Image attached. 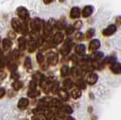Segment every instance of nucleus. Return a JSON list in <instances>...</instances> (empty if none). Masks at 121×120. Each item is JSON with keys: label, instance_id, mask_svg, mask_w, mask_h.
<instances>
[{"label": "nucleus", "instance_id": "1", "mask_svg": "<svg viewBox=\"0 0 121 120\" xmlns=\"http://www.w3.org/2000/svg\"><path fill=\"white\" fill-rule=\"evenodd\" d=\"M11 25H12L13 30L15 32L22 34L24 35L28 34V25H26V22L20 21L17 18H14V19H12Z\"/></svg>", "mask_w": 121, "mask_h": 120}, {"label": "nucleus", "instance_id": "2", "mask_svg": "<svg viewBox=\"0 0 121 120\" xmlns=\"http://www.w3.org/2000/svg\"><path fill=\"white\" fill-rule=\"evenodd\" d=\"M16 14H17L18 17H19L22 21L27 22V21L29 20L30 15H29L28 10L25 8V6H19V7H17V9H16Z\"/></svg>", "mask_w": 121, "mask_h": 120}, {"label": "nucleus", "instance_id": "3", "mask_svg": "<svg viewBox=\"0 0 121 120\" xmlns=\"http://www.w3.org/2000/svg\"><path fill=\"white\" fill-rule=\"evenodd\" d=\"M72 44H73V42H72V40H71V38L67 39V40L65 41V43H64V44L61 46V48H60V52L62 55H68L71 50Z\"/></svg>", "mask_w": 121, "mask_h": 120}, {"label": "nucleus", "instance_id": "4", "mask_svg": "<svg viewBox=\"0 0 121 120\" xmlns=\"http://www.w3.org/2000/svg\"><path fill=\"white\" fill-rule=\"evenodd\" d=\"M46 60H47V63L49 65L54 66L58 63L59 60V56L55 52H49L46 55Z\"/></svg>", "mask_w": 121, "mask_h": 120}, {"label": "nucleus", "instance_id": "5", "mask_svg": "<svg viewBox=\"0 0 121 120\" xmlns=\"http://www.w3.org/2000/svg\"><path fill=\"white\" fill-rule=\"evenodd\" d=\"M99 80V76L94 72H88V74L86 75V82L90 85H94Z\"/></svg>", "mask_w": 121, "mask_h": 120}, {"label": "nucleus", "instance_id": "6", "mask_svg": "<svg viewBox=\"0 0 121 120\" xmlns=\"http://www.w3.org/2000/svg\"><path fill=\"white\" fill-rule=\"evenodd\" d=\"M117 31V25H109L108 27H106L103 32H102V34L104 36H111L113 35Z\"/></svg>", "mask_w": 121, "mask_h": 120}, {"label": "nucleus", "instance_id": "7", "mask_svg": "<svg viewBox=\"0 0 121 120\" xmlns=\"http://www.w3.org/2000/svg\"><path fill=\"white\" fill-rule=\"evenodd\" d=\"M64 41V34L61 32H57L52 37V42L54 44H60Z\"/></svg>", "mask_w": 121, "mask_h": 120}, {"label": "nucleus", "instance_id": "8", "mask_svg": "<svg viewBox=\"0 0 121 120\" xmlns=\"http://www.w3.org/2000/svg\"><path fill=\"white\" fill-rule=\"evenodd\" d=\"M100 47V42L98 39H93L92 41H91L90 44H89V50L91 51H96L97 50H99Z\"/></svg>", "mask_w": 121, "mask_h": 120}, {"label": "nucleus", "instance_id": "9", "mask_svg": "<svg viewBox=\"0 0 121 120\" xmlns=\"http://www.w3.org/2000/svg\"><path fill=\"white\" fill-rule=\"evenodd\" d=\"M81 15V11L80 7L78 6H73L70 11V17L71 19H77L79 18Z\"/></svg>", "mask_w": 121, "mask_h": 120}, {"label": "nucleus", "instance_id": "10", "mask_svg": "<svg viewBox=\"0 0 121 120\" xmlns=\"http://www.w3.org/2000/svg\"><path fill=\"white\" fill-rule=\"evenodd\" d=\"M93 10H94V8H93L92 5H86L85 7L83 8L82 12H81V15L84 18H87V17H89V16H91L92 15Z\"/></svg>", "mask_w": 121, "mask_h": 120}, {"label": "nucleus", "instance_id": "11", "mask_svg": "<svg viewBox=\"0 0 121 120\" xmlns=\"http://www.w3.org/2000/svg\"><path fill=\"white\" fill-rule=\"evenodd\" d=\"M37 48H38V44H37L36 40L31 38V40L29 41V43H28V46H27L28 51H29V52H34Z\"/></svg>", "mask_w": 121, "mask_h": 120}, {"label": "nucleus", "instance_id": "12", "mask_svg": "<svg viewBox=\"0 0 121 120\" xmlns=\"http://www.w3.org/2000/svg\"><path fill=\"white\" fill-rule=\"evenodd\" d=\"M28 105H29V100H28V99H26V98H22V99H20L19 101H18V103H17L18 108H20L22 110L25 109L28 107Z\"/></svg>", "mask_w": 121, "mask_h": 120}, {"label": "nucleus", "instance_id": "13", "mask_svg": "<svg viewBox=\"0 0 121 120\" xmlns=\"http://www.w3.org/2000/svg\"><path fill=\"white\" fill-rule=\"evenodd\" d=\"M110 70L115 74H120L121 73V64L118 62H115L110 65Z\"/></svg>", "mask_w": 121, "mask_h": 120}, {"label": "nucleus", "instance_id": "14", "mask_svg": "<svg viewBox=\"0 0 121 120\" xmlns=\"http://www.w3.org/2000/svg\"><path fill=\"white\" fill-rule=\"evenodd\" d=\"M2 46H3V50L7 51L10 50L11 46H12V42L9 38H5L2 41Z\"/></svg>", "mask_w": 121, "mask_h": 120}, {"label": "nucleus", "instance_id": "15", "mask_svg": "<svg viewBox=\"0 0 121 120\" xmlns=\"http://www.w3.org/2000/svg\"><path fill=\"white\" fill-rule=\"evenodd\" d=\"M18 46H19V50H25V48L27 46V41L24 36H21L18 38Z\"/></svg>", "mask_w": 121, "mask_h": 120}, {"label": "nucleus", "instance_id": "16", "mask_svg": "<svg viewBox=\"0 0 121 120\" xmlns=\"http://www.w3.org/2000/svg\"><path fill=\"white\" fill-rule=\"evenodd\" d=\"M71 75L75 78H79L81 76V73H82V69L80 68V67H72L71 70Z\"/></svg>", "mask_w": 121, "mask_h": 120}, {"label": "nucleus", "instance_id": "17", "mask_svg": "<svg viewBox=\"0 0 121 120\" xmlns=\"http://www.w3.org/2000/svg\"><path fill=\"white\" fill-rule=\"evenodd\" d=\"M86 51V47L84 44H78L75 47V52L78 55H84Z\"/></svg>", "mask_w": 121, "mask_h": 120}, {"label": "nucleus", "instance_id": "18", "mask_svg": "<svg viewBox=\"0 0 121 120\" xmlns=\"http://www.w3.org/2000/svg\"><path fill=\"white\" fill-rule=\"evenodd\" d=\"M58 95L62 100H68L69 99V93L66 91V90L63 89H60L58 91Z\"/></svg>", "mask_w": 121, "mask_h": 120}, {"label": "nucleus", "instance_id": "19", "mask_svg": "<svg viewBox=\"0 0 121 120\" xmlns=\"http://www.w3.org/2000/svg\"><path fill=\"white\" fill-rule=\"evenodd\" d=\"M43 80H44V76L40 72H36L33 75V80H35L36 83H41Z\"/></svg>", "mask_w": 121, "mask_h": 120}, {"label": "nucleus", "instance_id": "20", "mask_svg": "<svg viewBox=\"0 0 121 120\" xmlns=\"http://www.w3.org/2000/svg\"><path fill=\"white\" fill-rule=\"evenodd\" d=\"M103 52H101V51H95L93 54H92V57H91V59L92 60H94V61H100L101 59L103 58Z\"/></svg>", "mask_w": 121, "mask_h": 120}, {"label": "nucleus", "instance_id": "21", "mask_svg": "<svg viewBox=\"0 0 121 120\" xmlns=\"http://www.w3.org/2000/svg\"><path fill=\"white\" fill-rule=\"evenodd\" d=\"M19 56H20V51H19V50L15 49V50L11 52V54H10L11 60H13V61H14V63H15V61H16V60H18Z\"/></svg>", "mask_w": 121, "mask_h": 120}, {"label": "nucleus", "instance_id": "22", "mask_svg": "<svg viewBox=\"0 0 121 120\" xmlns=\"http://www.w3.org/2000/svg\"><path fill=\"white\" fill-rule=\"evenodd\" d=\"M71 96L74 99H77L81 98V90H80V89H78V88H77V89H73L71 92Z\"/></svg>", "mask_w": 121, "mask_h": 120}, {"label": "nucleus", "instance_id": "23", "mask_svg": "<svg viewBox=\"0 0 121 120\" xmlns=\"http://www.w3.org/2000/svg\"><path fill=\"white\" fill-rule=\"evenodd\" d=\"M61 103H60V101L59 99H51V102L50 104H49V107H61Z\"/></svg>", "mask_w": 121, "mask_h": 120}, {"label": "nucleus", "instance_id": "24", "mask_svg": "<svg viewBox=\"0 0 121 120\" xmlns=\"http://www.w3.org/2000/svg\"><path fill=\"white\" fill-rule=\"evenodd\" d=\"M70 74V68L68 65H63L60 68V75L61 77H67Z\"/></svg>", "mask_w": 121, "mask_h": 120}, {"label": "nucleus", "instance_id": "25", "mask_svg": "<svg viewBox=\"0 0 121 120\" xmlns=\"http://www.w3.org/2000/svg\"><path fill=\"white\" fill-rule=\"evenodd\" d=\"M27 96H28L29 98H32V99H34V98H36V97L40 96V91H39L38 90H29V91L27 92Z\"/></svg>", "mask_w": 121, "mask_h": 120}, {"label": "nucleus", "instance_id": "26", "mask_svg": "<svg viewBox=\"0 0 121 120\" xmlns=\"http://www.w3.org/2000/svg\"><path fill=\"white\" fill-rule=\"evenodd\" d=\"M60 110L64 114H71L72 113V108L69 105H62L60 107Z\"/></svg>", "mask_w": 121, "mask_h": 120}, {"label": "nucleus", "instance_id": "27", "mask_svg": "<svg viewBox=\"0 0 121 120\" xmlns=\"http://www.w3.org/2000/svg\"><path fill=\"white\" fill-rule=\"evenodd\" d=\"M12 87L15 90H19L23 87V83L19 81V80H15L13 83H12Z\"/></svg>", "mask_w": 121, "mask_h": 120}, {"label": "nucleus", "instance_id": "28", "mask_svg": "<svg viewBox=\"0 0 121 120\" xmlns=\"http://www.w3.org/2000/svg\"><path fill=\"white\" fill-rule=\"evenodd\" d=\"M86 84H87V82L82 80H79L78 81H77V83H76V85H77V87H78V89H80L81 90H85Z\"/></svg>", "mask_w": 121, "mask_h": 120}, {"label": "nucleus", "instance_id": "29", "mask_svg": "<svg viewBox=\"0 0 121 120\" xmlns=\"http://www.w3.org/2000/svg\"><path fill=\"white\" fill-rule=\"evenodd\" d=\"M25 69H27V70H30L32 69V60L29 57H26L25 58Z\"/></svg>", "mask_w": 121, "mask_h": 120}, {"label": "nucleus", "instance_id": "30", "mask_svg": "<svg viewBox=\"0 0 121 120\" xmlns=\"http://www.w3.org/2000/svg\"><path fill=\"white\" fill-rule=\"evenodd\" d=\"M94 34H95V30L93 28H90L86 33V38L87 39H91L94 36Z\"/></svg>", "mask_w": 121, "mask_h": 120}, {"label": "nucleus", "instance_id": "31", "mask_svg": "<svg viewBox=\"0 0 121 120\" xmlns=\"http://www.w3.org/2000/svg\"><path fill=\"white\" fill-rule=\"evenodd\" d=\"M36 60L39 64H42L43 62H44V56L43 55L42 52H38L36 54Z\"/></svg>", "mask_w": 121, "mask_h": 120}, {"label": "nucleus", "instance_id": "32", "mask_svg": "<svg viewBox=\"0 0 121 120\" xmlns=\"http://www.w3.org/2000/svg\"><path fill=\"white\" fill-rule=\"evenodd\" d=\"M63 86H64L65 89H71V86H72V81H71V79H66L63 81Z\"/></svg>", "mask_w": 121, "mask_h": 120}, {"label": "nucleus", "instance_id": "33", "mask_svg": "<svg viewBox=\"0 0 121 120\" xmlns=\"http://www.w3.org/2000/svg\"><path fill=\"white\" fill-rule=\"evenodd\" d=\"M81 27H82V22L81 20H78L76 21L75 23L73 24V28L75 30H80Z\"/></svg>", "mask_w": 121, "mask_h": 120}, {"label": "nucleus", "instance_id": "34", "mask_svg": "<svg viewBox=\"0 0 121 120\" xmlns=\"http://www.w3.org/2000/svg\"><path fill=\"white\" fill-rule=\"evenodd\" d=\"M59 83H54V84H52V90H51V91L52 92V93H58V91H59Z\"/></svg>", "mask_w": 121, "mask_h": 120}, {"label": "nucleus", "instance_id": "35", "mask_svg": "<svg viewBox=\"0 0 121 120\" xmlns=\"http://www.w3.org/2000/svg\"><path fill=\"white\" fill-rule=\"evenodd\" d=\"M75 39L77 41H83L84 40V34L81 32H78L75 35Z\"/></svg>", "mask_w": 121, "mask_h": 120}, {"label": "nucleus", "instance_id": "36", "mask_svg": "<svg viewBox=\"0 0 121 120\" xmlns=\"http://www.w3.org/2000/svg\"><path fill=\"white\" fill-rule=\"evenodd\" d=\"M4 66H5V60H4V58L2 57V54L0 52V72L4 70Z\"/></svg>", "mask_w": 121, "mask_h": 120}, {"label": "nucleus", "instance_id": "37", "mask_svg": "<svg viewBox=\"0 0 121 120\" xmlns=\"http://www.w3.org/2000/svg\"><path fill=\"white\" fill-rule=\"evenodd\" d=\"M36 87H37V83H36L35 80H32L29 84V90H36Z\"/></svg>", "mask_w": 121, "mask_h": 120}, {"label": "nucleus", "instance_id": "38", "mask_svg": "<svg viewBox=\"0 0 121 120\" xmlns=\"http://www.w3.org/2000/svg\"><path fill=\"white\" fill-rule=\"evenodd\" d=\"M74 31H75V29L73 28V26H69V27L66 28V34H73Z\"/></svg>", "mask_w": 121, "mask_h": 120}, {"label": "nucleus", "instance_id": "39", "mask_svg": "<svg viewBox=\"0 0 121 120\" xmlns=\"http://www.w3.org/2000/svg\"><path fill=\"white\" fill-rule=\"evenodd\" d=\"M5 95V90L4 88H0V99H2Z\"/></svg>", "mask_w": 121, "mask_h": 120}, {"label": "nucleus", "instance_id": "40", "mask_svg": "<svg viewBox=\"0 0 121 120\" xmlns=\"http://www.w3.org/2000/svg\"><path fill=\"white\" fill-rule=\"evenodd\" d=\"M115 22H116V25H121V16H117Z\"/></svg>", "mask_w": 121, "mask_h": 120}, {"label": "nucleus", "instance_id": "41", "mask_svg": "<svg viewBox=\"0 0 121 120\" xmlns=\"http://www.w3.org/2000/svg\"><path fill=\"white\" fill-rule=\"evenodd\" d=\"M11 77H12V79H15V80H17V79L19 78V75L15 71V72H12V76Z\"/></svg>", "mask_w": 121, "mask_h": 120}, {"label": "nucleus", "instance_id": "42", "mask_svg": "<svg viewBox=\"0 0 121 120\" xmlns=\"http://www.w3.org/2000/svg\"><path fill=\"white\" fill-rule=\"evenodd\" d=\"M32 120H44V118L43 117V116H34Z\"/></svg>", "mask_w": 121, "mask_h": 120}, {"label": "nucleus", "instance_id": "43", "mask_svg": "<svg viewBox=\"0 0 121 120\" xmlns=\"http://www.w3.org/2000/svg\"><path fill=\"white\" fill-rule=\"evenodd\" d=\"M54 0H43V3L45 4V5H49L51 3H52Z\"/></svg>", "mask_w": 121, "mask_h": 120}, {"label": "nucleus", "instance_id": "44", "mask_svg": "<svg viewBox=\"0 0 121 120\" xmlns=\"http://www.w3.org/2000/svg\"><path fill=\"white\" fill-rule=\"evenodd\" d=\"M66 120H75L73 117H71V116H68V117H66Z\"/></svg>", "mask_w": 121, "mask_h": 120}, {"label": "nucleus", "instance_id": "45", "mask_svg": "<svg viewBox=\"0 0 121 120\" xmlns=\"http://www.w3.org/2000/svg\"><path fill=\"white\" fill-rule=\"evenodd\" d=\"M59 1H60V3H62V2H64V1H65V0H59Z\"/></svg>", "mask_w": 121, "mask_h": 120}, {"label": "nucleus", "instance_id": "46", "mask_svg": "<svg viewBox=\"0 0 121 120\" xmlns=\"http://www.w3.org/2000/svg\"><path fill=\"white\" fill-rule=\"evenodd\" d=\"M0 42H1V38H0Z\"/></svg>", "mask_w": 121, "mask_h": 120}]
</instances>
